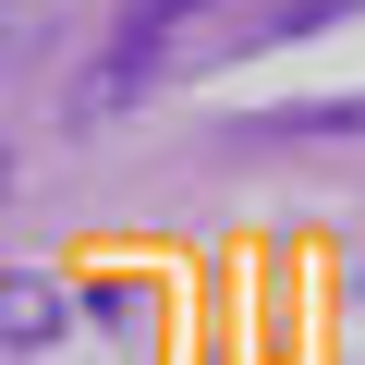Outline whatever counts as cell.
I'll list each match as a JSON object with an SVG mask.
<instances>
[{
    "instance_id": "obj_1",
    "label": "cell",
    "mask_w": 365,
    "mask_h": 365,
    "mask_svg": "<svg viewBox=\"0 0 365 365\" xmlns=\"http://www.w3.org/2000/svg\"><path fill=\"white\" fill-rule=\"evenodd\" d=\"M0 329H13V353H49L61 341V292L49 280H13V292H0Z\"/></svg>"
},
{
    "instance_id": "obj_2",
    "label": "cell",
    "mask_w": 365,
    "mask_h": 365,
    "mask_svg": "<svg viewBox=\"0 0 365 365\" xmlns=\"http://www.w3.org/2000/svg\"><path fill=\"white\" fill-rule=\"evenodd\" d=\"M256 134H365V98H317V110H268Z\"/></svg>"
}]
</instances>
